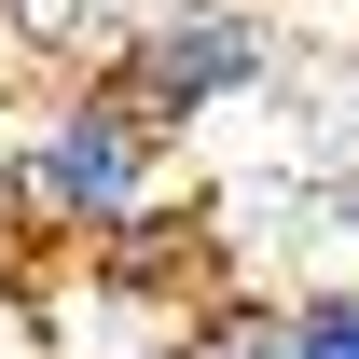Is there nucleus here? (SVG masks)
<instances>
[{"label": "nucleus", "instance_id": "obj_1", "mask_svg": "<svg viewBox=\"0 0 359 359\" xmlns=\"http://www.w3.org/2000/svg\"><path fill=\"white\" fill-rule=\"evenodd\" d=\"M166 152L180 138L97 69V83H55L42 111H28V138L0 152V208H14V235H42V249H111V235L152 222Z\"/></svg>", "mask_w": 359, "mask_h": 359}, {"label": "nucleus", "instance_id": "obj_2", "mask_svg": "<svg viewBox=\"0 0 359 359\" xmlns=\"http://www.w3.org/2000/svg\"><path fill=\"white\" fill-rule=\"evenodd\" d=\"M111 83L152 111V125H208V111H249L276 83V14L263 0H152L125 42H111Z\"/></svg>", "mask_w": 359, "mask_h": 359}, {"label": "nucleus", "instance_id": "obj_3", "mask_svg": "<svg viewBox=\"0 0 359 359\" xmlns=\"http://www.w3.org/2000/svg\"><path fill=\"white\" fill-rule=\"evenodd\" d=\"M263 359H359V276H346V290L263 304Z\"/></svg>", "mask_w": 359, "mask_h": 359}, {"label": "nucleus", "instance_id": "obj_4", "mask_svg": "<svg viewBox=\"0 0 359 359\" xmlns=\"http://www.w3.org/2000/svg\"><path fill=\"white\" fill-rule=\"evenodd\" d=\"M180 359H263V304H235V318H208V332H180Z\"/></svg>", "mask_w": 359, "mask_h": 359}, {"label": "nucleus", "instance_id": "obj_5", "mask_svg": "<svg viewBox=\"0 0 359 359\" xmlns=\"http://www.w3.org/2000/svg\"><path fill=\"white\" fill-rule=\"evenodd\" d=\"M97 359H180V332H166V346H97Z\"/></svg>", "mask_w": 359, "mask_h": 359}, {"label": "nucleus", "instance_id": "obj_6", "mask_svg": "<svg viewBox=\"0 0 359 359\" xmlns=\"http://www.w3.org/2000/svg\"><path fill=\"white\" fill-rule=\"evenodd\" d=\"M346 111H359V97H346Z\"/></svg>", "mask_w": 359, "mask_h": 359}]
</instances>
